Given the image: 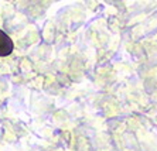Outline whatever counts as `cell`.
<instances>
[{"instance_id":"6da1fadb","label":"cell","mask_w":157,"mask_h":151,"mask_svg":"<svg viewBox=\"0 0 157 151\" xmlns=\"http://www.w3.org/2000/svg\"><path fill=\"white\" fill-rule=\"evenodd\" d=\"M13 50H14V44H13L11 38L4 31L0 30V57L10 55Z\"/></svg>"}]
</instances>
